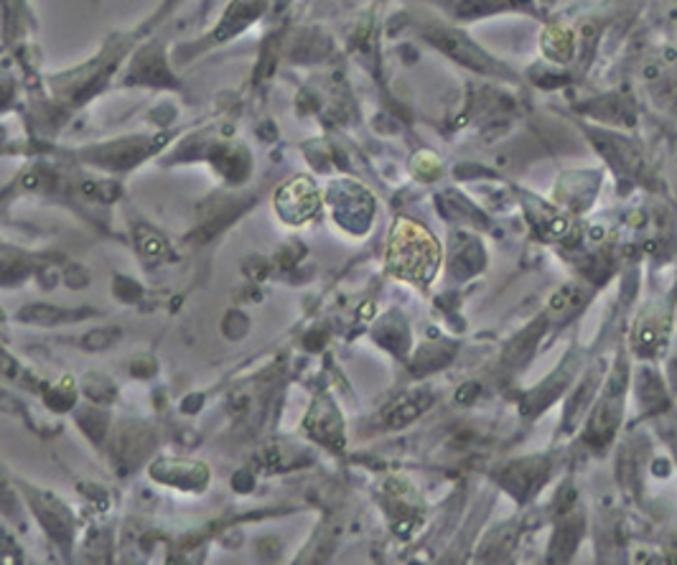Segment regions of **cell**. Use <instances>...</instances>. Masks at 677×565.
Returning a JSON list of instances; mask_svg holds the SVG:
<instances>
[{"label": "cell", "instance_id": "cell-3", "mask_svg": "<svg viewBox=\"0 0 677 565\" xmlns=\"http://www.w3.org/2000/svg\"><path fill=\"white\" fill-rule=\"evenodd\" d=\"M596 145L603 153V158L612 164V168H616V174L629 176L631 181H642V176L647 171V158L639 145H635V141L624 138L619 133H612V130H603V133H596Z\"/></svg>", "mask_w": 677, "mask_h": 565}, {"label": "cell", "instance_id": "cell-12", "mask_svg": "<svg viewBox=\"0 0 677 565\" xmlns=\"http://www.w3.org/2000/svg\"><path fill=\"white\" fill-rule=\"evenodd\" d=\"M24 321H39V324H54V321L62 319H72V313L56 311V308H47V306H31L28 311L21 313Z\"/></svg>", "mask_w": 677, "mask_h": 565}, {"label": "cell", "instance_id": "cell-7", "mask_svg": "<svg viewBox=\"0 0 677 565\" xmlns=\"http://www.w3.org/2000/svg\"><path fill=\"white\" fill-rule=\"evenodd\" d=\"M586 304V291L578 285H565L563 291H558L553 300H550V319L553 321H569L573 313L580 311Z\"/></svg>", "mask_w": 677, "mask_h": 565}, {"label": "cell", "instance_id": "cell-4", "mask_svg": "<svg viewBox=\"0 0 677 565\" xmlns=\"http://www.w3.org/2000/svg\"><path fill=\"white\" fill-rule=\"evenodd\" d=\"M669 347V317L650 308L639 317L635 332H631V351L644 362H654L665 355Z\"/></svg>", "mask_w": 677, "mask_h": 565}, {"label": "cell", "instance_id": "cell-2", "mask_svg": "<svg viewBox=\"0 0 677 565\" xmlns=\"http://www.w3.org/2000/svg\"><path fill=\"white\" fill-rule=\"evenodd\" d=\"M389 270L416 283H429L438 266V245L423 227L397 219L387 249Z\"/></svg>", "mask_w": 677, "mask_h": 565}, {"label": "cell", "instance_id": "cell-6", "mask_svg": "<svg viewBox=\"0 0 677 565\" xmlns=\"http://www.w3.org/2000/svg\"><path fill=\"white\" fill-rule=\"evenodd\" d=\"M319 207V196L308 179H296L278 194V209L289 222H301L308 219Z\"/></svg>", "mask_w": 677, "mask_h": 565}, {"label": "cell", "instance_id": "cell-9", "mask_svg": "<svg viewBox=\"0 0 677 565\" xmlns=\"http://www.w3.org/2000/svg\"><path fill=\"white\" fill-rule=\"evenodd\" d=\"M429 406H431V395H408V398L400 400L393 410H389L387 423L403 425V423L416 421V418L421 415Z\"/></svg>", "mask_w": 677, "mask_h": 565}, {"label": "cell", "instance_id": "cell-13", "mask_svg": "<svg viewBox=\"0 0 677 565\" xmlns=\"http://www.w3.org/2000/svg\"><path fill=\"white\" fill-rule=\"evenodd\" d=\"M657 425H660V436L665 438V444L669 446V451H673V457L677 461V421L673 418V413H662L657 415Z\"/></svg>", "mask_w": 677, "mask_h": 565}, {"label": "cell", "instance_id": "cell-11", "mask_svg": "<svg viewBox=\"0 0 677 565\" xmlns=\"http://www.w3.org/2000/svg\"><path fill=\"white\" fill-rule=\"evenodd\" d=\"M123 332L115 326H102V329H94V332H90L82 339V347L90 349V351H100V349H110L115 347V342H120Z\"/></svg>", "mask_w": 677, "mask_h": 565}, {"label": "cell", "instance_id": "cell-15", "mask_svg": "<svg viewBox=\"0 0 677 565\" xmlns=\"http://www.w3.org/2000/svg\"><path fill=\"white\" fill-rule=\"evenodd\" d=\"M667 377H669V390L677 393V347L669 357V367H667Z\"/></svg>", "mask_w": 677, "mask_h": 565}, {"label": "cell", "instance_id": "cell-10", "mask_svg": "<svg viewBox=\"0 0 677 565\" xmlns=\"http://www.w3.org/2000/svg\"><path fill=\"white\" fill-rule=\"evenodd\" d=\"M546 51L555 62H569L573 54V36L565 28H555L546 36Z\"/></svg>", "mask_w": 677, "mask_h": 565}, {"label": "cell", "instance_id": "cell-1", "mask_svg": "<svg viewBox=\"0 0 677 565\" xmlns=\"http://www.w3.org/2000/svg\"><path fill=\"white\" fill-rule=\"evenodd\" d=\"M631 367L624 357V351L616 359V364L606 372L599 395H596L591 413L586 415V431H584V444L588 449L601 453L612 446L616 431L622 428L624 410H627V395L631 387Z\"/></svg>", "mask_w": 677, "mask_h": 565}, {"label": "cell", "instance_id": "cell-5", "mask_svg": "<svg viewBox=\"0 0 677 565\" xmlns=\"http://www.w3.org/2000/svg\"><path fill=\"white\" fill-rule=\"evenodd\" d=\"M606 364L603 362H596L588 367V370L584 372V377H580L578 387H573L571 398H569V406H565V418H563V431H576L578 423L584 421V418L588 415V408L593 406L596 395H599L603 380H606Z\"/></svg>", "mask_w": 677, "mask_h": 565}, {"label": "cell", "instance_id": "cell-14", "mask_svg": "<svg viewBox=\"0 0 677 565\" xmlns=\"http://www.w3.org/2000/svg\"><path fill=\"white\" fill-rule=\"evenodd\" d=\"M143 253H145V255H161V253H166V242H164V240H158V237H151V240L143 245Z\"/></svg>", "mask_w": 677, "mask_h": 565}, {"label": "cell", "instance_id": "cell-8", "mask_svg": "<svg viewBox=\"0 0 677 565\" xmlns=\"http://www.w3.org/2000/svg\"><path fill=\"white\" fill-rule=\"evenodd\" d=\"M527 0H454L456 16L474 18L484 16V13L507 11V9H525Z\"/></svg>", "mask_w": 677, "mask_h": 565}]
</instances>
